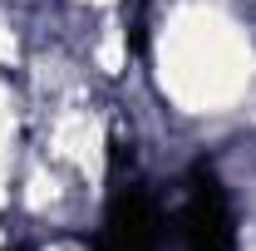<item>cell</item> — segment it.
<instances>
[{
	"label": "cell",
	"instance_id": "1",
	"mask_svg": "<svg viewBox=\"0 0 256 251\" xmlns=\"http://www.w3.org/2000/svg\"><path fill=\"white\" fill-rule=\"evenodd\" d=\"M162 84L188 108H222L246 84V44L226 20L182 10L162 34Z\"/></svg>",
	"mask_w": 256,
	"mask_h": 251
},
{
	"label": "cell",
	"instance_id": "2",
	"mask_svg": "<svg viewBox=\"0 0 256 251\" xmlns=\"http://www.w3.org/2000/svg\"><path fill=\"white\" fill-rule=\"evenodd\" d=\"M54 153L74 158L79 168L98 162V124L89 118V114H69V118H60V128H54Z\"/></svg>",
	"mask_w": 256,
	"mask_h": 251
},
{
	"label": "cell",
	"instance_id": "3",
	"mask_svg": "<svg viewBox=\"0 0 256 251\" xmlns=\"http://www.w3.org/2000/svg\"><path fill=\"white\" fill-rule=\"evenodd\" d=\"M118 60H124V44H118V34H108V40H104V50H98V64L114 74V69H118Z\"/></svg>",
	"mask_w": 256,
	"mask_h": 251
},
{
	"label": "cell",
	"instance_id": "4",
	"mask_svg": "<svg viewBox=\"0 0 256 251\" xmlns=\"http://www.w3.org/2000/svg\"><path fill=\"white\" fill-rule=\"evenodd\" d=\"M0 202H5V172H0Z\"/></svg>",
	"mask_w": 256,
	"mask_h": 251
},
{
	"label": "cell",
	"instance_id": "5",
	"mask_svg": "<svg viewBox=\"0 0 256 251\" xmlns=\"http://www.w3.org/2000/svg\"><path fill=\"white\" fill-rule=\"evenodd\" d=\"M98 5H104V0H98Z\"/></svg>",
	"mask_w": 256,
	"mask_h": 251
}]
</instances>
